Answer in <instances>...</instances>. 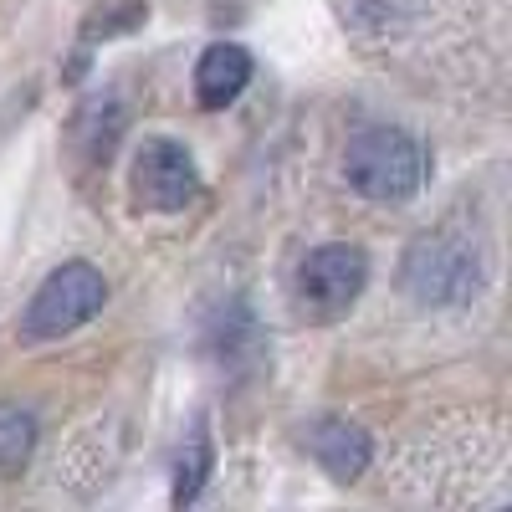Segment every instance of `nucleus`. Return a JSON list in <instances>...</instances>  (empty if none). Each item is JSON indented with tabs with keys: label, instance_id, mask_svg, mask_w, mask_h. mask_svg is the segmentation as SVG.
Here are the masks:
<instances>
[{
	"label": "nucleus",
	"instance_id": "obj_1",
	"mask_svg": "<svg viewBox=\"0 0 512 512\" xmlns=\"http://www.w3.org/2000/svg\"><path fill=\"white\" fill-rule=\"evenodd\" d=\"M400 282L425 308H461L487 282V246L466 226H436L405 246Z\"/></svg>",
	"mask_w": 512,
	"mask_h": 512
},
{
	"label": "nucleus",
	"instance_id": "obj_2",
	"mask_svg": "<svg viewBox=\"0 0 512 512\" xmlns=\"http://www.w3.org/2000/svg\"><path fill=\"white\" fill-rule=\"evenodd\" d=\"M344 175L364 200L400 205L420 195L425 175H431V154L405 128H364L344 154Z\"/></svg>",
	"mask_w": 512,
	"mask_h": 512
},
{
	"label": "nucleus",
	"instance_id": "obj_3",
	"mask_svg": "<svg viewBox=\"0 0 512 512\" xmlns=\"http://www.w3.org/2000/svg\"><path fill=\"white\" fill-rule=\"evenodd\" d=\"M108 303V282L93 262H67L57 267L47 282H41L31 292V303H26V318H21V333L26 338H62L82 323H93Z\"/></svg>",
	"mask_w": 512,
	"mask_h": 512
},
{
	"label": "nucleus",
	"instance_id": "obj_4",
	"mask_svg": "<svg viewBox=\"0 0 512 512\" xmlns=\"http://www.w3.org/2000/svg\"><path fill=\"white\" fill-rule=\"evenodd\" d=\"M369 282V256L349 241H328L313 246L297 267V297L313 318H338L344 308L359 303V292Z\"/></svg>",
	"mask_w": 512,
	"mask_h": 512
},
{
	"label": "nucleus",
	"instance_id": "obj_5",
	"mask_svg": "<svg viewBox=\"0 0 512 512\" xmlns=\"http://www.w3.org/2000/svg\"><path fill=\"white\" fill-rule=\"evenodd\" d=\"M200 195V169L185 144L175 139H144L134 159V200L144 210H185Z\"/></svg>",
	"mask_w": 512,
	"mask_h": 512
},
{
	"label": "nucleus",
	"instance_id": "obj_6",
	"mask_svg": "<svg viewBox=\"0 0 512 512\" xmlns=\"http://www.w3.org/2000/svg\"><path fill=\"white\" fill-rule=\"evenodd\" d=\"M303 441H308L313 461L323 466L333 482H354L364 466H369V456H374L369 431H359L354 420H313Z\"/></svg>",
	"mask_w": 512,
	"mask_h": 512
},
{
	"label": "nucleus",
	"instance_id": "obj_7",
	"mask_svg": "<svg viewBox=\"0 0 512 512\" xmlns=\"http://www.w3.org/2000/svg\"><path fill=\"white\" fill-rule=\"evenodd\" d=\"M251 82V52L246 47H231V41H216L205 47V57L195 62V98L205 108H226L246 93Z\"/></svg>",
	"mask_w": 512,
	"mask_h": 512
},
{
	"label": "nucleus",
	"instance_id": "obj_8",
	"mask_svg": "<svg viewBox=\"0 0 512 512\" xmlns=\"http://www.w3.org/2000/svg\"><path fill=\"white\" fill-rule=\"evenodd\" d=\"M36 451V415L21 405H0V472H21Z\"/></svg>",
	"mask_w": 512,
	"mask_h": 512
},
{
	"label": "nucleus",
	"instance_id": "obj_9",
	"mask_svg": "<svg viewBox=\"0 0 512 512\" xmlns=\"http://www.w3.org/2000/svg\"><path fill=\"white\" fill-rule=\"evenodd\" d=\"M210 436L200 431L195 441H190V451L180 456V477H175V502L185 507V502H195L200 497V487H205V477H210Z\"/></svg>",
	"mask_w": 512,
	"mask_h": 512
}]
</instances>
